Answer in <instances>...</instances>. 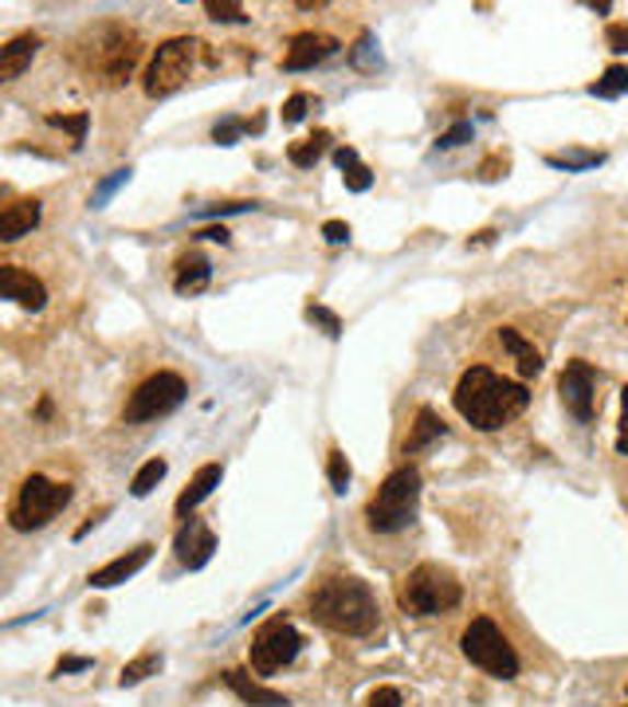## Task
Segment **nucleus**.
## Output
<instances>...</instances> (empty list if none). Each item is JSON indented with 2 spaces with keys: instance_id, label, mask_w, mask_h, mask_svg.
Wrapping results in <instances>:
<instances>
[{
  "instance_id": "f257e3e1",
  "label": "nucleus",
  "mask_w": 628,
  "mask_h": 707,
  "mask_svg": "<svg viewBox=\"0 0 628 707\" xmlns=\"http://www.w3.org/2000/svg\"><path fill=\"white\" fill-rule=\"evenodd\" d=\"M452 406L468 424H476L479 433H495L506 421H515L526 406H530V394L526 386L511 381V377L495 374L488 366H468L456 381V394H452Z\"/></svg>"
},
{
  "instance_id": "f03ea898",
  "label": "nucleus",
  "mask_w": 628,
  "mask_h": 707,
  "mask_svg": "<svg viewBox=\"0 0 628 707\" xmlns=\"http://www.w3.org/2000/svg\"><path fill=\"white\" fill-rule=\"evenodd\" d=\"M307 605L315 622L327 625L330 632H342V637H369L381 625V609H377L374 590L362 578H350V574L322 578L310 590Z\"/></svg>"
},
{
  "instance_id": "7ed1b4c3",
  "label": "nucleus",
  "mask_w": 628,
  "mask_h": 707,
  "mask_svg": "<svg viewBox=\"0 0 628 707\" xmlns=\"http://www.w3.org/2000/svg\"><path fill=\"white\" fill-rule=\"evenodd\" d=\"M141 59V36L118 20H99L76 39V67L91 83L123 87Z\"/></svg>"
},
{
  "instance_id": "20e7f679",
  "label": "nucleus",
  "mask_w": 628,
  "mask_h": 707,
  "mask_svg": "<svg viewBox=\"0 0 628 707\" xmlns=\"http://www.w3.org/2000/svg\"><path fill=\"white\" fill-rule=\"evenodd\" d=\"M416 503H421V471L416 468H397L385 476V483L374 491V500L366 503V523L377 535H397L416 518Z\"/></svg>"
},
{
  "instance_id": "39448f33",
  "label": "nucleus",
  "mask_w": 628,
  "mask_h": 707,
  "mask_svg": "<svg viewBox=\"0 0 628 707\" xmlns=\"http://www.w3.org/2000/svg\"><path fill=\"white\" fill-rule=\"evenodd\" d=\"M460 597H464V585L456 582L452 570H444L436 562H421L397 585V602H401L404 613H413V617H441V613L456 609Z\"/></svg>"
},
{
  "instance_id": "423d86ee",
  "label": "nucleus",
  "mask_w": 628,
  "mask_h": 707,
  "mask_svg": "<svg viewBox=\"0 0 628 707\" xmlns=\"http://www.w3.org/2000/svg\"><path fill=\"white\" fill-rule=\"evenodd\" d=\"M71 495H76L71 483H56V480H47V476H39V471H32L28 480L16 488V495H12L9 523L16 531L47 527V523H52V518L71 503Z\"/></svg>"
},
{
  "instance_id": "0eeeda50",
  "label": "nucleus",
  "mask_w": 628,
  "mask_h": 707,
  "mask_svg": "<svg viewBox=\"0 0 628 707\" xmlns=\"http://www.w3.org/2000/svg\"><path fill=\"white\" fill-rule=\"evenodd\" d=\"M464 657L483 669L488 676H499V680H515L518 676V652L515 645L506 641L503 629H499L491 617H476V622L464 629V641H460Z\"/></svg>"
},
{
  "instance_id": "6e6552de",
  "label": "nucleus",
  "mask_w": 628,
  "mask_h": 707,
  "mask_svg": "<svg viewBox=\"0 0 628 707\" xmlns=\"http://www.w3.org/2000/svg\"><path fill=\"white\" fill-rule=\"evenodd\" d=\"M197 52H201V44L193 36H173V39H165V44H158L150 67H146V79H141L146 94H150V99H169L173 91H181V87L189 83V76H193Z\"/></svg>"
},
{
  "instance_id": "1a4fd4ad",
  "label": "nucleus",
  "mask_w": 628,
  "mask_h": 707,
  "mask_svg": "<svg viewBox=\"0 0 628 707\" xmlns=\"http://www.w3.org/2000/svg\"><path fill=\"white\" fill-rule=\"evenodd\" d=\"M189 386L185 377L173 374V369H158V374H150L146 381H141L138 389L130 394V401H126L123 417L126 424H141V421H158V417L173 413V409L185 401Z\"/></svg>"
},
{
  "instance_id": "9d476101",
  "label": "nucleus",
  "mask_w": 628,
  "mask_h": 707,
  "mask_svg": "<svg viewBox=\"0 0 628 707\" xmlns=\"http://www.w3.org/2000/svg\"><path fill=\"white\" fill-rule=\"evenodd\" d=\"M302 649V637L287 617H272V622H263L255 629L252 645H248V660H252V669L260 676H272V672L287 669Z\"/></svg>"
},
{
  "instance_id": "9b49d317",
  "label": "nucleus",
  "mask_w": 628,
  "mask_h": 707,
  "mask_svg": "<svg viewBox=\"0 0 628 707\" xmlns=\"http://www.w3.org/2000/svg\"><path fill=\"white\" fill-rule=\"evenodd\" d=\"M558 394H562L566 413H573L582 424L593 421L597 413V377H593V366L582 358L566 362L562 377H558Z\"/></svg>"
},
{
  "instance_id": "f8f14e48",
  "label": "nucleus",
  "mask_w": 628,
  "mask_h": 707,
  "mask_svg": "<svg viewBox=\"0 0 628 707\" xmlns=\"http://www.w3.org/2000/svg\"><path fill=\"white\" fill-rule=\"evenodd\" d=\"M173 550H178V562L189 566V570H201V566H208V558L216 555V535L213 527H208L205 518H185L178 531V538H173Z\"/></svg>"
},
{
  "instance_id": "ddd939ff",
  "label": "nucleus",
  "mask_w": 628,
  "mask_h": 707,
  "mask_svg": "<svg viewBox=\"0 0 628 707\" xmlns=\"http://www.w3.org/2000/svg\"><path fill=\"white\" fill-rule=\"evenodd\" d=\"M0 295L24 307V311H39L47 303V287L20 264H0Z\"/></svg>"
},
{
  "instance_id": "4468645a",
  "label": "nucleus",
  "mask_w": 628,
  "mask_h": 707,
  "mask_svg": "<svg viewBox=\"0 0 628 707\" xmlns=\"http://www.w3.org/2000/svg\"><path fill=\"white\" fill-rule=\"evenodd\" d=\"M334 52H338V39L327 36V32H299V36L287 44L283 71H310V67L330 59Z\"/></svg>"
},
{
  "instance_id": "2eb2a0df",
  "label": "nucleus",
  "mask_w": 628,
  "mask_h": 707,
  "mask_svg": "<svg viewBox=\"0 0 628 707\" xmlns=\"http://www.w3.org/2000/svg\"><path fill=\"white\" fill-rule=\"evenodd\" d=\"M150 558H153V543H138L134 550H126V555H118L114 562H106L103 570H94L91 590H111V585L130 582V578L138 574V570L150 562Z\"/></svg>"
},
{
  "instance_id": "dca6fc26",
  "label": "nucleus",
  "mask_w": 628,
  "mask_h": 707,
  "mask_svg": "<svg viewBox=\"0 0 628 707\" xmlns=\"http://www.w3.org/2000/svg\"><path fill=\"white\" fill-rule=\"evenodd\" d=\"M39 44H44V39H39L36 32H24V36H12L9 44L0 47V79H4V83H12V79L24 76V67H28L32 59H36Z\"/></svg>"
},
{
  "instance_id": "f3484780",
  "label": "nucleus",
  "mask_w": 628,
  "mask_h": 707,
  "mask_svg": "<svg viewBox=\"0 0 628 707\" xmlns=\"http://www.w3.org/2000/svg\"><path fill=\"white\" fill-rule=\"evenodd\" d=\"M36 225H39V201L20 197V201H12V205H4V213H0V240L12 244L20 236H28Z\"/></svg>"
},
{
  "instance_id": "a211bd4d",
  "label": "nucleus",
  "mask_w": 628,
  "mask_h": 707,
  "mask_svg": "<svg viewBox=\"0 0 628 707\" xmlns=\"http://www.w3.org/2000/svg\"><path fill=\"white\" fill-rule=\"evenodd\" d=\"M220 476H225V468H220V464H201L197 476H193V480H189V488L178 495V515L193 518V511H197L201 503L213 495V488H220Z\"/></svg>"
},
{
  "instance_id": "6ab92c4d",
  "label": "nucleus",
  "mask_w": 628,
  "mask_h": 707,
  "mask_svg": "<svg viewBox=\"0 0 628 707\" xmlns=\"http://www.w3.org/2000/svg\"><path fill=\"white\" fill-rule=\"evenodd\" d=\"M225 684L236 692V696L244 699L248 707H287V696L275 688H263L260 680H252L244 669H228L225 672Z\"/></svg>"
},
{
  "instance_id": "aec40b11",
  "label": "nucleus",
  "mask_w": 628,
  "mask_h": 707,
  "mask_svg": "<svg viewBox=\"0 0 628 707\" xmlns=\"http://www.w3.org/2000/svg\"><path fill=\"white\" fill-rule=\"evenodd\" d=\"M208 280H213V264H208L205 252H185L178 260V275H173V287H178L181 295H197L208 287Z\"/></svg>"
},
{
  "instance_id": "412c9836",
  "label": "nucleus",
  "mask_w": 628,
  "mask_h": 707,
  "mask_svg": "<svg viewBox=\"0 0 628 707\" xmlns=\"http://www.w3.org/2000/svg\"><path fill=\"white\" fill-rule=\"evenodd\" d=\"M499 342L511 350V358H515V366H518V374H523V377L543 374V350H538L535 342H526L515 327H499Z\"/></svg>"
},
{
  "instance_id": "4be33fe9",
  "label": "nucleus",
  "mask_w": 628,
  "mask_h": 707,
  "mask_svg": "<svg viewBox=\"0 0 628 707\" xmlns=\"http://www.w3.org/2000/svg\"><path fill=\"white\" fill-rule=\"evenodd\" d=\"M444 433H448V429H444V421L432 413L429 406L416 409V424H413V433H409V441H404V453H421V448H429L432 441H441Z\"/></svg>"
},
{
  "instance_id": "5701e85b",
  "label": "nucleus",
  "mask_w": 628,
  "mask_h": 707,
  "mask_svg": "<svg viewBox=\"0 0 628 707\" xmlns=\"http://www.w3.org/2000/svg\"><path fill=\"white\" fill-rule=\"evenodd\" d=\"M327 146H330V134L327 130H315L310 138L295 141L292 150H287V161H292V166H299V170H310V166H315V161L327 153Z\"/></svg>"
},
{
  "instance_id": "b1692460",
  "label": "nucleus",
  "mask_w": 628,
  "mask_h": 707,
  "mask_svg": "<svg viewBox=\"0 0 628 707\" xmlns=\"http://www.w3.org/2000/svg\"><path fill=\"white\" fill-rule=\"evenodd\" d=\"M601 161H605V153H601V150L546 153V166H553V170H566V173H578V170H593V166H601Z\"/></svg>"
},
{
  "instance_id": "393cba45",
  "label": "nucleus",
  "mask_w": 628,
  "mask_h": 707,
  "mask_svg": "<svg viewBox=\"0 0 628 707\" xmlns=\"http://www.w3.org/2000/svg\"><path fill=\"white\" fill-rule=\"evenodd\" d=\"M165 471H169V464L161 460V456H153V460H146L138 468V476L130 480V491L138 495V500H146V495H150V491L158 488L161 480H165Z\"/></svg>"
},
{
  "instance_id": "a878e982",
  "label": "nucleus",
  "mask_w": 628,
  "mask_h": 707,
  "mask_svg": "<svg viewBox=\"0 0 628 707\" xmlns=\"http://www.w3.org/2000/svg\"><path fill=\"white\" fill-rule=\"evenodd\" d=\"M590 94H597V99H620V94H628V67L613 64L597 83H590Z\"/></svg>"
},
{
  "instance_id": "bb28decb",
  "label": "nucleus",
  "mask_w": 628,
  "mask_h": 707,
  "mask_svg": "<svg viewBox=\"0 0 628 707\" xmlns=\"http://www.w3.org/2000/svg\"><path fill=\"white\" fill-rule=\"evenodd\" d=\"M158 669H161V657H158V652H141V657H134L130 664L123 669L118 684H123V688H134V684H141L146 676H153Z\"/></svg>"
},
{
  "instance_id": "cd10ccee",
  "label": "nucleus",
  "mask_w": 628,
  "mask_h": 707,
  "mask_svg": "<svg viewBox=\"0 0 628 707\" xmlns=\"http://www.w3.org/2000/svg\"><path fill=\"white\" fill-rule=\"evenodd\" d=\"M47 126H56V130H67L76 138V146L87 141V130H91V114L87 111H76V114H47Z\"/></svg>"
},
{
  "instance_id": "c85d7f7f",
  "label": "nucleus",
  "mask_w": 628,
  "mask_h": 707,
  "mask_svg": "<svg viewBox=\"0 0 628 707\" xmlns=\"http://www.w3.org/2000/svg\"><path fill=\"white\" fill-rule=\"evenodd\" d=\"M205 12L216 24H244L248 20L244 4H236V0H205Z\"/></svg>"
},
{
  "instance_id": "c756f323",
  "label": "nucleus",
  "mask_w": 628,
  "mask_h": 707,
  "mask_svg": "<svg viewBox=\"0 0 628 707\" xmlns=\"http://www.w3.org/2000/svg\"><path fill=\"white\" fill-rule=\"evenodd\" d=\"M327 476H330V488L342 495V491L350 488V460H346V453L342 448H330V456H327Z\"/></svg>"
},
{
  "instance_id": "7c9ffc66",
  "label": "nucleus",
  "mask_w": 628,
  "mask_h": 707,
  "mask_svg": "<svg viewBox=\"0 0 628 707\" xmlns=\"http://www.w3.org/2000/svg\"><path fill=\"white\" fill-rule=\"evenodd\" d=\"M307 322H319L330 339H338V334H342V319H338L330 307H322V303H307Z\"/></svg>"
},
{
  "instance_id": "2f4dec72",
  "label": "nucleus",
  "mask_w": 628,
  "mask_h": 707,
  "mask_svg": "<svg viewBox=\"0 0 628 707\" xmlns=\"http://www.w3.org/2000/svg\"><path fill=\"white\" fill-rule=\"evenodd\" d=\"M130 173H134V170H130V166H126V170H118V173H114V178H106V181H103V185L94 189L91 205H94V208H103V205H106V201H111V197H114V193H118V189H123V185H126V181H130Z\"/></svg>"
},
{
  "instance_id": "473e14b6",
  "label": "nucleus",
  "mask_w": 628,
  "mask_h": 707,
  "mask_svg": "<svg viewBox=\"0 0 628 707\" xmlns=\"http://www.w3.org/2000/svg\"><path fill=\"white\" fill-rule=\"evenodd\" d=\"M240 134H248L244 130V118H225V123L213 126V141H216V146H236V141H240Z\"/></svg>"
},
{
  "instance_id": "72a5a7b5",
  "label": "nucleus",
  "mask_w": 628,
  "mask_h": 707,
  "mask_svg": "<svg viewBox=\"0 0 628 707\" xmlns=\"http://www.w3.org/2000/svg\"><path fill=\"white\" fill-rule=\"evenodd\" d=\"M342 181H346L350 193H366V189L374 185V173H369V166H362V161H354L350 170H342Z\"/></svg>"
},
{
  "instance_id": "f704fd0d",
  "label": "nucleus",
  "mask_w": 628,
  "mask_h": 707,
  "mask_svg": "<svg viewBox=\"0 0 628 707\" xmlns=\"http://www.w3.org/2000/svg\"><path fill=\"white\" fill-rule=\"evenodd\" d=\"M464 141H471V123H456L452 130H444L441 138H436V150H456Z\"/></svg>"
},
{
  "instance_id": "c9c22d12",
  "label": "nucleus",
  "mask_w": 628,
  "mask_h": 707,
  "mask_svg": "<svg viewBox=\"0 0 628 707\" xmlns=\"http://www.w3.org/2000/svg\"><path fill=\"white\" fill-rule=\"evenodd\" d=\"M506 170H511V158H506V153H491V158L479 166V181H499V178H506Z\"/></svg>"
},
{
  "instance_id": "e433bc0d",
  "label": "nucleus",
  "mask_w": 628,
  "mask_h": 707,
  "mask_svg": "<svg viewBox=\"0 0 628 707\" xmlns=\"http://www.w3.org/2000/svg\"><path fill=\"white\" fill-rule=\"evenodd\" d=\"M354 64H357V67H377V64H381V56H377L374 36H369V32H366V36H362V39H357V47H354Z\"/></svg>"
},
{
  "instance_id": "4c0bfd02",
  "label": "nucleus",
  "mask_w": 628,
  "mask_h": 707,
  "mask_svg": "<svg viewBox=\"0 0 628 707\" xmlns=\"http://www.w3.org/2000/svg\"><path fill=\"white\" fill-rule=\"evenodd\" d=\"M315 103V99H310V94H292V99H287V103H283V123L292 126V123H299L302 114H307V106Z\"/></svg>"
},
{
  "instance_id": "58836bf2",
  "label": "nucleus",
  "mask_w": 628,
  "mask_h": 707,
  "mask_svg": "<svg viewBox=\"0 0 628 707\" xmlns=\"http://www.w3.org/2000/svg\"><path fill=\"white\" fill-rule=\"evenodd\" d=\"M617 453L628 456V386L620 389V433H617Z\"/></svg>"
},
{
  "instance_id": "ea45409f",
  "label": "nucleus",
  "mask_w": 628,
  "mask_h": 707,
  "mask_svg": "<svg viewBox=\"0 0 628 707\" xmlns=\"http://www.w3.org/2000/svg\"><path fill=\"white\" fill-rule=\"evenodd\" d=\"M322 236H327V244H346L350 225L346 220H327V225H322Z\"/></svg>"
},
{
  "instance_id": "a19ab883",
  "label": "nucleus",
  "mask_w": 628,
  "mask_h": 707,
  "mask_svg": "<svg viewBox=\"0 0 628 707\" xmlns=\"http://www.w3.org/2000/svg\"><path fill=\"white\" fill-rule=\"evenodd\" d=\"M366 707H401V692L389 688V684H385V688H374V696H369Z\"/></svg>"
},
{
  "instance_id": "79ce46f5",
  "label": "nucleus",
  "mask_w": 628,
  "mask_h": 707,
  "mask_svg": "<svg viewBox=\"0 0 628 707\" xmlns=\"http://www.w3.org/2000/svg\"><path fill=\"white\" fill-rule=\"evenodd\" d=\"M244 208H252V201H225V205H205L201 217H225V213H244Z\"/></svg>"
},
{
  "instance_id": "37998d69",
  "label": "nucleus",
  "mask_w": 628,
  "mask_h": 707,
  "mask_svg": "<svg viewBox=\"0 0 628 707\" xmlns=\"http://www.w3.org/2000/svg\"><path fill=\"white\" fill-rule=\"evenodd\" d=\"M94 660H87V657H64L56 664V676H64V672H83V669H91Z\"/></svg>"
},
{
  "instance_id": "c03bdc74",
  "label": "nucleus",
  "mask_w": 628,
  "mask_h": 707,
  "mask_svg": "<svg viewBox=\"0 0 628 707\" xmlns=\"http://www.w3.org/2000/svg\"><path fill=\"white\" fill-rule=\"evenodd\" d=\"M609 44H613V52H628V28H625V24H613Z\"/></svg>"
},
{
  "instance_id": "a18cd8bd",
  "label": "nucleus",
  "mask_w": 628,
  "mask_h": 707,
  "mask_svg": "<svg viewBox=\"0 0 628 707\" xmlns=\"http://www.w3.org/2000/svg\"><path fill=\"white\" fill-rule=\"evenodd\" d=\"M334 161H338V170H350V166L357 161V150H354V146H338V150H334Z\"/></svg>"
},
{
  "instance_id": "49530a36",
  "label": "nucleus",
  "mask_w": 628,
  "mask_h": 707,
  "mask_svg": "<svg viewBox=\"0 0 628 707\" xmlns=\"http://www.w3.org/2000/svg\"><path fill=\"white\" fill-rule=\"evenodd\" d=\"M106 511H111V508H99V511H91V515H87V523H83V527L76 531V538H87V531H91V527H99V518H103Z\"/></svg>"
},
{
  "instance_id": "de8ad7c7",
  "label": "nucleus",
  "mask_w": 628,
  "mask_h": 707,
  "mask_svg": "<svg viewBox=\"0 0 628 707\" xmlns=\"http://www.w3.org/2000/svg\"><path fill=\"white\" fill-rule=\"evenodd\" d=\"M201 236H205V240H216V244H228V228L225 225H220V228H205Z\"/></svg>"
},
{
  "instance_id": "09e8293b",
  "label": "nucleus",
  "mask_w": 628,
  "mask_h": 707,
  "mask_svg": "<svg viewBox=\"0 0 628 707\" xmlns=\"http://www.w3.org/2000/svg\"><path fill=\"white\" fill-rule=\"evenodd\" d=\"M625 707H628V704H625Z\"/></svg>"
}]
</instances>
